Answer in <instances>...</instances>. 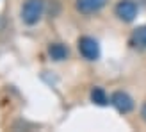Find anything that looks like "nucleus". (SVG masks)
Wrapping results in <instances>:
<instances>
[{
  "label": "nucleus",
  "mask_w": 146,
  "mask_h": 132,
  "mask_svg": "<svg viewBox=\"0 0 146 132\" xmlns=\"http://www.w3.org/2000/svg\"><path fill=\"white\" fill-rule=\"evenodd\" d=\"M43 11H45V2L43 0H27L25 5L21 7V20L27 25H34L43 16Z\"/></svg>",
  "instance_id": "1"
},
{
  "label": "nucleus",
  "mask_w": 146,
  "mask_h": 132,
  "mask_svg": "<svg viewBox=\"0 0 146 132\" xmlns=\"http://www.w3.org/2000/svg\"><path fill=\"white\" fill-rule=\"evenodd\" d=\"M78 50H80V54H82V57L87 61H96L100 57L98 41L89 38V36H82V38L78 39Z\"/></svg>",
  "instance_id": "2"
},
{
  "label": "nucleus",
  "mask_w": 146,
  "mask_h": 132,
  "mask_svg": "<svg viewBox=\"0 0 146 132\" xmlns=\"http://www.w3.org/2000/svg\"><path fill=\"white\" fill-rule=\"evenodd\" d=\"M114 13L119 20L130 23V21H134L135 16H137V5L132 0H121V2H118V5H116Z\"/></svg>",
  "instance_id": "3"
},
{
  "label": "nucleus",
  "mask_w": 146,
  "mask_h": 132,
  "mask_svg": "<svg viewBox=\"0 0 146 132\" xmlns=\"http://www.w3.org/2000/svg\"><path fill=\"white\" fill-rule=\"evenodd\" d=\"M111 104L118 109L119 113H123V114H127V113H130V111L134 109V100H132V97H130L128 93H125V91H116V93H112Z\"/></svg>",
  "instance_id": "4"
},
{
  "label": "nucleus",
  "mask_w": 146,
  "mask_h": 132,
  "mask_svg": "<svg viewBox=\"0 0 146 132\" xmlns=\"http://www.w3.org/2000/svg\"><path fill=\"white\" fill-rule=\"evenodd\" d=\"M107 0H77V9L82 14H93L105 5Z\"/></svg>",
  "instance_id": "5"
},
{
  "label": "nucleus",
  "mask_w": 146,
  "mask_h": 132,
  "mask_svg": "<svg viewBox=\"0 0 146 132\" xmlns=\"http://www.w3.org/2000/svg\"><path fill=\"white\" fill-rule=\"evenodd\" d=\"M48 54L54 61H64L68 57V48L64 45H61V43H52L48 47Z\"/></svg>",
  "instance_id": "6"
},
{
  "label": "nucleus",
  "mask_w": 146,
  "mask_h": 132,
  "mask_svg": "<svg viewBox=\"0 0 146 132\" xmlns=\"http://www.w3.org/2000/svg\"><path fill=\"white\" fill-rule=\"evenodd\" d=\"M91 100H93V104H96V105H107L109 104V98H107V95L102 87H93Z\"/></svg>",
  "instance_id": "7"
},
{
  "label": "nucleus",
  "mask_w": 146,
  "mask_h": 132,
  "mask_svg": "<svg viewBox=\"0 0 146 132\" xmlns=\"http://www.w3.org/2000/svg\"><path fill=\"white\" fill-rule=\"evenodd\" d=\"M132 41H134V45L137 47H146V27H141V29H137V31L134 32L132 36Z\"/></svg>",
  "instance_id": "8"
},
{
  "label": "nucleus",
  "mask_w": 146,
  "mask_h": 132,
  "mask_svg": "<svg viewBox=\"0 0 146 132\" xmlns=\"http://www.w3.org/2000/svg\"><path fill=\"white\" fill-rule=\"evenodd\" d=\"M143 118L146 120V104H144V107H143Z\"/></svg>",
  "instance_id": "9"
}]
</instances>
